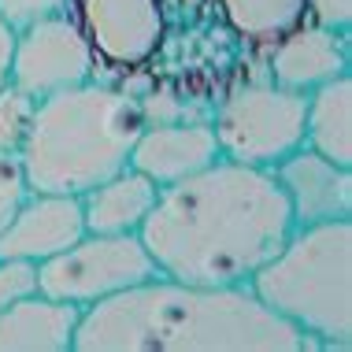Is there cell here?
Returning <instances> with one entry per match:
<instances>
[{"label":"cell","instance_id":"4fadbf2b","mask_svg":"<svg viewBox=\"0 0 352 352\" xmlns=\"http://www.w3.org/2000/svg\"><path fill=\"white\" fill-rule=\"evenodd\" d=\"M82 308L34 293L0 308V352H71Z\"/></svg>","mask_w":352,"mask_h":352},{"label":"cell","instance_id":"9c48e42d","mask_svg":"<svg viewBox=\"0 0 352 352\" xmlns=\"http://www.w3.org/2000/svg\"><path fill=\"white\" fill-rule=\"evenodd\" d=\"M271 175L282 186L297 226L352 219V167H341L316 148L300 145Z\"/></svg>","mask_w":352,"mask_h":352},{"label":"cell","instance_id":"d6986e66","mask_svg":"<svg viewBox=\"0 0 352 352\" xmlns=\"http://www.w3.org/2000/svg\"><path fill=\"white\" fill-rule=\"evenodd\" d=\"M71 8V0H0V19L12 30H26V26L41 23V19L63 15Z\"/></svg>","mask_w":352,"mask_h":352},{"label":"cell","instance_id":"5b68a950","mask_svg":"<svg viewBox=\"0 0 352 352\" xmlns=\"http://www.w3.org/2000/svg\"><path fill=\"white\" fill-rule=\"evenodd\" d=\"M212 130L223 160L274 170L304 145V93L274 82L241 85L219 104Z\"/></svg>","mask_w":352,"mask_h":352},{"label":"cell","instance_id":"8992f818","mask_svg":"<svg viewBox=\"0 0 352 352\" xmlns=\"http://www.w3.org/2000/svg\"><path fill=\"white\" fill-rule=\"evenodd\" d=\"M152 274L160 271L138 234H82L71 249L37 263V289L85 311Z\"/></svg>","mask_w":352,"mask_h":352},{"label":"cell","instance_id":"52a82bcc","mask_svg":"<svg viewBox=\"0 0 352 352\" xmlns=\"http://www.w3.org/2000/svg\"><path fill=\"white\" fill-rule=\"evenodd\" d=\"M93 71H97V56L85 41L78 19H71L67 12L41 19L26 30H15L12 78L8 82L30 93L34 100L89 82Z\"/></svg>","mask_w":352,"mask_h":352},{"label":"cell","instance_id":"44dd1931","mask_svg":"<svg viewBox=\"0 0 352 352\" xmlns=\"http://www.w3.org/2000/svg\"><path fill=\"white\" fill-rule=\"evenodd\" d=\"M308 23L327 30L349 34L352 26V0H308Z\"/></svg>","mask_w":352,"mask_h":352},{"label":"cell","instance_id":"30bf717a","mask_svg":"<svg viewBox=\"0 0 352 352\" xmlns=\"http://www.w3.org/2000/svg\"><path fill=\"white\" fill-rule=\"evenodd\" d=\"M85 234L78 197L63 193H26L8 226L0 230V260L45 263L49 256L71 249Z\"/></svg>","mask_w":352,"mask_h":352},{"label":"cell","instance_id":"3957f363","mask_svg":"<svg viewBox=\"0 0 352 352\" xmlns=\"http://www.w3.org/2000/svg\"><path fill=\"white\" fill-rule=\"evenodd\" d=\"M145 116L126 93L82 82L41 97L19 148V167L30 193L82 197L104 178L130 167V148Z\"/></svg>","mask_w":352,"mask_h":352},{"label":"cell","instance_id":"8fae6325","mask_svg":"<svg viewBox=\"0 0 352 352\" xmlns=\"http://www.w3.org/2000/svg\"><path fill=\"white\" fill-rule=\"evenodd\" d=\"M219 160V141L208 122H164V126H141L130 148V167L152 178L160 189L204 170Z\"/></svg>","mask_w":352,"mask_h":352},{"label":"cell","instance_id":"5bb4252c","mask_svg":"<svg viewBox=\"0 0 352 352\" xmlns=\"http://www.w3.org/2000/svg\"><path fill=\"white\" fill-rule=\"evenodd\" d=\"M160 186L134 167H122L119 175L104 178L78 197L85 234H138L148 219Z\"/></svg>","mask_w":352,"mask_h":352},{"label":"cell","instance_id":"ba28073f","mask_svg":"<svg viewBox=\"0 0 352 352\" xmlns=\"http://www.w3.org/2000/svg\"><path fill=\"white\" fill-rule=\"evenodd\" d=\"M78 26L97 60L111 67H141L167 37L164 0H82Z\"/></svg>","mask_w":352,"mask_h":352},{"label":"cell","instance_id":"ffe728a7","mask_svg":"<svg viewBox=\"0 0 352 352\" xmlns=\"http://www.w3.org/2000/svg\"><path fill=\"white\" fill-rule=\"evenodd\" d=\"M30 186L23 178V167H19V156H4L0 152V230L8 226V219L15 215V208L26 201Z\"/></svg>","mask_w":352,"mask_h":352},{"label":"cell","instance_id":"6da1fadb","mask_svg":"<svg viewBox=\"0 0 352 352\" xmlns=\"http://www.w3.org/2000/svg\"><path fill=\"white\" fill-rule=\"evenodd\" d=\"M297 230L271 170L219 156L164 186L141 223V245L160 274L189 285H249Z\"/></svg>","mask_w":352,"mask_h":352},{"label":"cell","instance_id":"7c38bea8","mask_svg":"<svg viewBox=\"0 0 352 352\" xmlns=\"http://www.w3.org/2000/svg\"><path fill=\"white\" fill-rule=\"evenodd\" d=\"M271 82L282 89L304 93L349 74V34L327 30L316 23H300L297 30L271 45Z\"/></svg>","mask_w":352,"mask_h":352},{"label":"cell","instance_id":"7a4b0ae2","mask_svg":"<svg viewBox=\"0 0 352 352\" xmlns=\"http://www.w3.org/2000/svg\"><path fill=\"white\" fill-rule=\"evenodd\" d=\"M304 334L249 285H189L167 274L82 311L74 352H300Z\"/></svg>","mask_w":352,"mask_h":352},{"label":"cell","instance_id":"277c9868","mask_svg":"<svg viewBox=\"0 0 352 352\" xmlns=\"http://www.w3.org/2000/svg\"><path fill=\"white\" fill-rule=\"evenodd\" d=\"M274 316L304 334V345L349 349L352 341V219L297 226L289 241L249 278Z\"/></svg>","mask_w":352,"mask_h":352},{"label":"cell","instance_id":"9a60e30c","mask_svg":"<svg viewBox=\"0 0 352 352\" xmlns=\"http://www.w3.org/2000/svg\"><path fill=\"white\" fill-rule=\"evenodd\" d=\"M304 145L319 156L352 167V78L319 85L304 97Z\"/></svg>","mask_w":352,"mask_h":352},{"label":"cell","instance_id":"ac0fdd59","mask_svg":"<svg viewBox=\"0 0 352 352\" xmlns=\"http://www.w3.org/2000/svg\"><path fill=\"white\" fill-rule=\"evenodd\" d=\"M37 289V263L30 260H0V308L34 297Z\"/></svg>","mask_w":352,"mask_h":352},{"label":"cell","instance_id":"7402d4cb","mask_svg":"<svg viewBox=\"0 0 352 352\" xmlns=\"http://www.w3.org/2000/svg\"><path fill=\"white\" fill-rule=\"evenodd\" d=\"M12 52H15V30L0 19V89L12 78Z\"/></svg>","mask_w":352,"mask_h":352},{"label":"cell","instance_id":"2e32d148","mask_svg":"<svg viewBox=\"0 0 352 352\" xmlns=\"http://www.w3.org/2000/svg\"><path fill=\"white\" fill-rule=\"evenodd\" d=\"M223 23L252 45H274L308 23V0H215Z\"/></svg>","mask_w":352,"mask_h":352},{"label":"cell","instance_id":"e0dca14e","mask_svg":"<svg viewBox=\"0 0 352 352\" xmlns=\"http://www.w3.org/2000/svg\"><path fill=\"white\" fill-rule=\"evenodd\" d=\"M34 108H37V100L30 93H23L19 85L8 82L4 89H0V152H4V156H19L26 134H30Z\"/></svg>","mask_w":352,"mask_h":352}]
</instances>
